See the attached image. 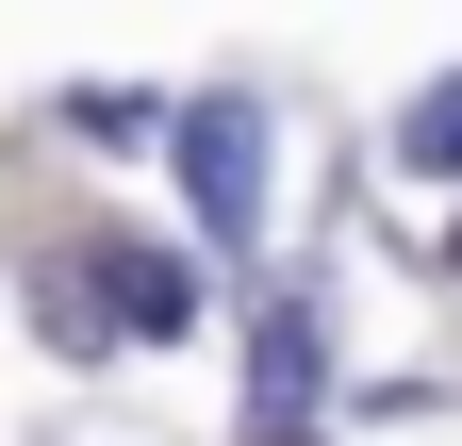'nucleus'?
<instances>
[{
	"mask_svg": "<svg viewBox=\"0 0 462 446\" xmlns=\"http://www.w3.org/2000/svg\"><path fill=\"white\" fill-rule=\"evenodd\" d=\"M396 165H430V182H462V83H430L413 116H396Z\"/></svg>",
	"mask_w": 462,
	"mask_h": 446,
	"instance_id": "20e7f679",
	"label": "nucleus"
},
{
	"mask_svg": "<svg viewBox=\"0 0 462 446\" xmlns=\"http://www.w3.org/2000/svg\"><path fill=\"white\" fill-rule=\"evenodd\" d=\"M298 397H314V314L281 298V314H264V348H248V446L298 430Z\"/></svg>",
	"mask_w": 462,
	"mask_h": 446,
	"instance_id": "7ed1b4c3",
	"label": "nucleus"
},
{
	"mask_svg": "<svg viewBox=\"0 0 462 446\" xmlns=\"http://www.w3.org/2000/svg\"><path fill=\"white\" fill-rule=\"evenodd\" d=\"M33 314H50V348H182V330H199V265L165 232H83L67 282H50Z\"/></svg>",
	"mask_w": 462,
	"mask_h": 446,
	"instance_id": "f257e3e1",
	"label": "nucleus"
},
{
	"mask_svg": "<svg viewBox=\"0 0 462 446\" xmlns=\"http://www.w3.org/2000/svg\"><path fill=\"white\" fill-rule=\"evenodd\" d=\"M182 199L215 248L264 232V99H182Z\"/></svg>",
	"mask_w": 462,
	"mask_h": 446,
	"instance_id": "f03ea898",
	"label": "nucleus"
}]
</instances>
